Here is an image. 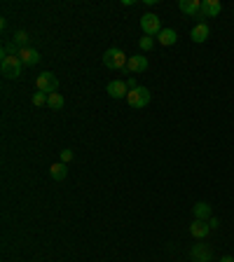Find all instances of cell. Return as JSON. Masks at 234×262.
I'll use <instances>...</instances> for the list:
<instances>
[{"label": "cell", "mask_w": 234, "mask_h": 262, "mask_svg": "<svg viewBox=\"0 0 234 262\" xmlns=\"http://www.w3.org/2000/svg\"><path fill=\"white\" fill-rule=\"evenodd\" d=\"M126 61H129L126 54L122 49H117V47H110L108 52L103 54V66H108V68H113V70H124Z\"/></svg>", "instance_id": "1"}, {"label": "cell", "mask_w": 234, "mask_h": 262, "mask_svg": "<svg viewBox=\"0 0 234 262\" xmlns=\"http://www.w3.org/2000/svg\"><path fill=\"white\" fill-rule=\"evenodd\" d=\"M21 68H23V63L19 56H5L0 61V73L7 77V80H16V77L21 75Z\"/></svg>", "instance_id": "2"}, {"label": "cell", "mask_w": 234, "mask_h": 262, "mask_svg": "<svg viewBox=\"0 0 234 262\" xmlns=\"http://www.w3.org/2000/svg\"><path fill=\"white\" fill-rule=\"evenodd\" d=\"M140 28H143V33L145 35H159V31H162V21H159V16L152 14V12H145V14L140 16Z\"/></svg>", "instance_id": "3"}, {"label": "cell", "mask_w": 234, "mask_h": 262, "mask_svg": "<svg viewBox=\"0 0 234 262\" xmlns=\"http://www.w3.org/2000/svg\"><path fill=\"white\" fill-rule=\"evenodd\" d=\"M35 87H38V92L54 94L59 89V77L54 73H40L38 80H35Z\"/></svg>", "instance_id": "4"}, {"label": "cell", "mask_w": 234, "mask_h": 262, "mask_svg": "<svg viewBox=\"0 0 234 262\" xmlns=\"http://www.w3.org/2000/svg\"><path fill=\"white\" fill-rule=\"evenodd\" d=\"M126 103L131 106V108H145L150 103V92L145 87H138V89H131V92L126 94Z\"/></svg>", "instance_id": "5"}, {"label": "cell", "mask_w": 234, "mask_h": 262, "mask_svg": "<svg viewBox=\"0 0 234 262\" xmlns=\"http://www.w3.org/2000/svg\"><path fill=\"white\" fill-rule=\"evenodd\" d=\"M178 9L183 14L192 16V19H204L202 16V0H180Z\"/></svg>", "instance_id": "6"}, {"label": "cell", "mask_w": 234, "mask_h": 262, "mask_svg": "<svg viewBox=\"0 0 234 262\" xmlns=\"http://www.w3.org/2000/svg\"><path fill=\"white\" fill-rule=\"evenodd\" d=\"M124 70H129V73H133V75H136V73H145V70H148V56H145V54L129 56Z\"/></svg>", "instance_id": "7"}, {"label": "cell", "mask_w": 234, "mask_h": 262, "mask_svg": "<svg viewBox=\"0 0 234 262\" xmlns=\"http://www.w3.org/2000/svg\"><path fill=\"white\" fill-rule=\"evenodd\" d=\"M108 94L113 96V99H126L129 87H126L124 80H110L108 82Z\"/></svg>", "instance_id": "8"}, {"label": "cell", "mask_w": 234, "mask_h": 262, "mask_svg": "<svg viewBox=\"0 0 234 262\" xmlns=\"http://www.w3.org/2000/svg\"><path fill=\"white\" fill-rule=\"evenodd\" d=\"M223 12V5L220 0H202V16L204 19H213Z\"/></svg>", "instance_id": "9"}, {"label": "cell", "mask_w": 234, "mask_h": 262, "mask_svg": "<svg viewBox=\"0 0 234 262\" xmlns=\"http://www.w3.org/2000/svg\"><path fill=\"white\" fill-rule=\"evenodd\" d=\"M209 232H211V227H209V220H192V225H190V234L195 237V239H206L209 237Z\"/></svg>", "instance_id": "10"}, {"label": "cell", "mask_w": 234, "mask_h": 262, "mask_svg": "<svg viewBox=\"0 0 234 262\" xmlns=\"http://www.w3.org/2000/svg\"><path fill=\"white\" fill-rule=\"evenodd\" d=\"M157 42L162 47H171L178 42V33L173 31V28H162L159 31V35H157Z\"/></svg>", "instance_id": "11"}, {"label": "cell", "mask_w": 234, "mask_h": 262, "mask_svg": "<svg viewBox=\"0 0 234 262\" xmlns=\"http://www.w3.org/2000/svg\"><path fill=\"white\" fill-rule=\"evenodd\" d=\"M209 35H211V28H209V26H206L204 21L197 23L195 28H192V33H190L192 42H206V40H209Z\"/></svg>", "instance_id": "12"}, {"label": "cell", "mask_w": 234, "mask_h": 262, "mask_svg": "<svg viewBox=\"0 0 234 262\" xmlns=\"http://www.w3.org/2000/svg\"><path fill=\"white\" fill-rule=\"evenodd\" d=\"M19 59H21L23 66H35V63H40V54L35 49H31V47H23L21 52H19Z\"/></svg>", "instance_id": "13"}, {"label": "cell", "mask_w": 234, "mask_h": 262, "mask_svg": "<svg viewBox=\"0 0 234 262\" xmlns=\"http://www.w3.org/2000/svg\"><path fill=\"white\" fill-rule=\"evenodd\" d=\"M195 218L197 220H209V218H213V208H211V204H206V201H197L195 204Z\"/></svg>", "instance_id": "14"}, {"label": "cell", "mask_w": 234, "mask_h": 262, "mask_svg": "<svg viewBox=\"0 0 234 262\" xmlns=\"http://www.w3.org/2000/svg\"><path fill=\"white\" fill-rule=\"evenodd\" d=\"M192 260L195 262H211V251L204 244H195V248H192Z\"/></svg>", "instance_id": "15"}, {"label": "cell", "mask_w": 234, "mask_h": 262, "mask_svg": "<svg viewBox=\"0 0 234 262\" xmlns=\"http://www.w3.org/2000/svg\"><path fill=\"white\" fill-rule=\"evenodd\" d=\"M49 176H52V180H63V178L68 176V166H66L63 162L52 164V169H49Z\"/></svg>", "instance_id": "16"}, {"label": "cell", "mask_w": 234, "mask_h": 262, "mask_svg": "<svg viewBox=\"0 0 234 262\" xmlns=\"http://www.w3.org/2000/svg\"><path fill=\"white\" fill-rule=\"evenodd\" d=\"M47 106H49V108L52 110H61L63 106H66V99H63L61 94H49V96H47Z\"/></svg>", "instance_id": "17"}, {"label": "cell", "mask_w": 234, "mask_h": 262, "mask_svg": "<svg viewBox=\"0 0 234 262\" xmlns=\"http://www.w3.org/2000/svg\"><path fill=\"white\" fill-rule=\"evenodd\" d=\"M19 52H21V49H19L14 42H5V45H2V52H0V56H2V59H5V56H19Z\"/></svg>", "instance_id": "18"}, {"label": "cell", "mask_w": 234, "mask_h": 262, "mask_svg": "<svg viewBox=\"0 0 234 262\" xmlns=\"http://www.w3.org/2000/svg\"><path fill=\"white\" fill-rule=\"evenodd\" d=\"M12 42H14L19 49H23V47L28 45V33H26V31H16L14 38H12Z\"/></svg>", "instance_id": "19"}, {"label": "cell", "mask_w": 234, "mask_h": 262, "mask_svg": "<svg viewBox=\"0 0 234 262\" xmlns=\"http://www.w3.org/2000/svg\"><path fill=\"white\" fill-rule=\"evenodd\" d=\"M152 45H155V40L150 38V35H143V38L138 40V47L143 49V52H148V49H152Z\"/></svg>", "instance_id": "20"}, {"label": "cell", "mask_w": 234, "mask_h": 262, "mask_svg": "<svg viewBox=\"0 0 234 262\" xmlns=\"http://www.w3.org/2000/svg\"><path fill=\"white\" fill-rule=\"evenodd\" d=\"M47 96H49V94H45V92L33 94V106H47Z\"/></svg>", "instance_id": "21"}, {"label": "cell", "mask_w": 234, "mask_h": 262, "mask_svg": "<svg viewBox=\"0 0 234 262\" xmlns=\"http://www.w3.org/2000/svg\"><path fill=\"white\" fill-rule=\"evenodd\" d=\"M61 162L63 164L73 162V150H61Z\"/></svg>", "instance_id": "22"}, {"label": "cell", "mask_w": 234, "mask_h": 262, "mask_svg": "<svg viewBox=\"0 0 234 262\" xmlns=\"http://www.w3.org/2000/svg\"><path fill=\"white\" fill-rule=\"evenodd\" d=\"M209 227H211V230H218L220 220H218V218H209Z\"/></svg>", "instance_id": "23"}, {"label": "cell", "mask_w": 234, "mask_h": 262, "mask_svg": "<svg viewBox=\"0 0 234 262\" xmlns=\"http://www.w3.org/2000/svg\"><path fill=\"white\" fill-rule=\"evenodd\" d=\"M126 87H129V92H131V89H138V85H136V77H129V80H126Z\"/></svg>", "instance_id": "24"}, {"label": "cell", "mask_w": 234, "mask_h": 262, "mask_svg": "<svg viewBox=\"0 0 234 262\" xmlns=\"http://www.w3.org/2000/svg\"><path fill=\"white\" fill-rule=\"evenodd\" d=\"M220 262H234L232 255H225V258H220Z\"/></svg>", "instance_id": "25"}]
</instances>
